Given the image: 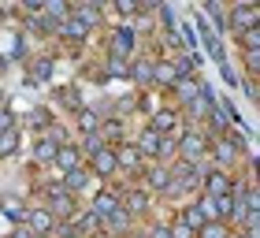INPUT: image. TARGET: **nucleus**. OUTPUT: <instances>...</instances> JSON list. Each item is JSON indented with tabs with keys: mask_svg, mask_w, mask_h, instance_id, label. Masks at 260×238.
Here are the masks:
<instances>
[{
	"mask_svg": "<svg viewBox=\"0 0 260 238\" xmlns=\"http://www.w3.org/2000/svg\"><path fill=\"white\" fill-rule=\"evenodd\" d=\"M234 238H249V234H234Z\"/></svg>",
	"mask_w": 260,
	"mask_h": 238,
	"instance_id": "30",
	"label": "nucleus"
},
{
	"mask_svg": "<svg viewBox=\"0 0 260 238\" xmlns=\"http://www.w3.org/2000/svg\"><path fill=\"white\" fill-rule=\"evenodd\" d=\"M4 130H11V119H8L4 112H0V134H4Z\"/></svg>",
	"mask_w": 260,
	"mask_h": 238,
	"instance_id": "28",
	"label": "nucleus"
},
{
	"mask_svg": "<svg viewBox=\"0 0 260 238\" xmlns=\"http://www.w3.org/2000/svg\"><path fill=\"white\" fill-rule=\"evenodd\" d=\"M242 45H245V49H249V52H256V49H260V26L245 30V34H242Z\"/></svg>",
	"mask_w": 260,
	"mask_h": 238,
	"instance_id": "20",
	"label": "nucleus"
},
{
	"mask_svg": "<svg viewBox=\"0 0 260 238\" xmlns=\"http://www.w3.org/2000/svg\"><path fill=\"white\" fill-rule=\"evenodd\" d=\"M11 238H34V231H30V227H15V234H11Z\"/></svg>",
	"mask_w": 260,
	"mask_h": 238,
	"instance_id": "26",
	"label": "nucleus"
},
{
	"mask_svg": "<svg viewBox=\"0 0 260 238\" xmlns=\"http://www.w3.org/2000/svg\"><path fill=\"white\" fill-rule=\"evenodd\" d=\"M197 93H201L197 82H190V78H182V82H179V101H182V104H190V101L197 97Z\"/></svg>",
	"mask_w": 260,
	"mask_h": 238,
	"instance_id": "16",
	"label": "nucleus"
},
{
	"mask_svg": "<svg viewBox=\"0 0 260 238\" xmlns=\"http://www.w3.org/2000/svg\"><path fill=\"white\" fill-rule=\"evenodd\" d=\"M119 209L126 212V216H141V212H149V194H145V190H130Z\"/></svg>",
	"mask_w": 260,
	"mask_h": 238,
	"instance_id": "6",
	"label": "nucleus"
},
{
	"mask_svg": "<svg viewBox=\"0 0 260 238\" xmlns=\"http://www.w3.org/2000/svg\"><path fill=\"white\" fill-rule=\"evenodd\" d=\"M175 123H179V115H175L171 108H160L156 115H152V127H149V130H156V134L164 138L168 130H175Z\"/></svg>",
	"mask_w": 260,
	"mask_h": 238,
	"instance_id": "11",
	"label": "nucleus"
},
{
	"mask_svg": "<svg viewBox=\"0 0 260 238\" xmlns=\"http://www.w3.org/2000/svg\"><path fill=\"white\" fill-rule=\"evenodd\" d=\"M93 171L104 175V178L119 171V168H115V149H97V153H93Z\"/></svg>",
	"mask_w": 260,
	"mask_h": 238,
	"instance_id": "7",
	"label": "nucleus"
},
{
	"mask_svg": "<svg viewBox=\"0 0 260 238\" xmlns=\"http://www.w3.org/2000/svg\"><path fill=\"white\" fill-rule=\"evenodd\" d=\"M60 186L67 190V194H71V197H75V194H78V190H86V186H89V175H86V171H82V168H75V171H67V175H63V183H60Z\"/></svg>",
	"mask_w": 260,
	"mask_h": 238,
	"instance_id": "12",
	"label": "nucleus"
},
{
	"mask_svg": "<svg viewBox=\"0 0 260 238\" xmlns=\"http://www.w3.org/2000/svg\"><path fill=\"white\" fill-rule=\"evenodd\" d=\"M115 168H130V171H138V168H141V153H138L134 145L115 149Z\"/></svg>",
	"mask_w": 260,
	"mask_h": 238,
	"instance_id": "10",
	"label": "nucleus"
},
{
	"mask_svg": "<svg viewBox=\"0 0 260 238\" xmlns=\"http://www.w3.org/2000/svg\"><path fill=\"white\" fill-rule=\"evenodd\" d=\"M201 238H231V234H227V227H223V223L212 220V223H205V227H201Z\"/></svg>",
	"mask_w": 260,
	"mask_h": 238,
	"instance_id": "18",
	"label": "nucleus"
},
{
	"mask_svg": "<svg viewBox=\"0 0 260 238\" xmlns=\"http://www.w3.org/2000/svg\"><path fill=\"white\" fill-rule=\"evenodd\" d=\"M234 194V183L227 171H212L205 175V197H231Z\"/></svg>",
	"mask_w": 260,
	"mask_h": 238,
	"instance_id": "3",
	"label": "nucleus"
},
{
	"mask_svg": "<svg viewBox=\"0 0 260 238\" xmlns=\"http://www.w3.org/2000/svg\"><path fill=\"white\" fill-rule=\"evenodd\" d=\"M216 157H219V164H234V160H238V145H234V141H219Z\"/></svg>",
	"mask_w": 260,
	"mask_h": 238,
	"instance_id": "15",
	"label": "nucleus"
},
{
	"mask_svg": "<svg viewBox=\"0 0 260 238\" xmlns=\"http://www.w3.org/2000/svg\"><path fill=\"white\" fill-rule=\"evenodd\" d=\"M15 141H19V134H15V130H4V134H0V157L15 153Z\"/></svg>",
	"mask_w": 260,
	"mask_h": 238,
	"instance_id": "19",
	"label": "nucleus"
},
{
	"mask_svg": "<svg viewBox=\"0 0 260 238\" xmlns=\"http://www.w3.org/2000/svg\"><path fill=\"white\" fill-rule=\"evenodd\" d=\"M52 160H56V168L67 175V171L78 168V149H75V145H56V157H52Z\"/></svg>",
	"mask_w": 260,
	"mask_h": 238,
	"instance_id": "8",
	"label": "nucleus"
},
{
	"mask_svg": "<svg viewBox=\"0 0 260 238\" xmlns=\"http://www.w3.org/2000/svg\"><path fill=\"white\" fill-rule=\"evenodd\" d=\"M56 157V145H52V141H41V145H38V160H52Z\"/></svg>",
	"mask_w": 260,
	"mask_h": 238,
	"instance_id": "22",
	"label": "nucleus"
},
{
	"mask_svg": "<svg viewBox=\"0 0 260 238\" xmlns=\"http://www.w3.org/2000/svg\"><path fill=\"white\" fill-rule=\"evenodd\" d=\"M156 78H160V82H168V86H171V82H179V78H175V67H168V64H160V67H156Z\"/></svg>",
	"mask_w": 260,
	"mask_h": 238,
	"instance_id": "21",
	"label": "nucleus"
},
{
	"mask_svg": "<svg viewBox=\"0 0 260 238\" xmlns=\"http://www.w3.org/2000/svg\"><path fill=\"white\" fill-rule=\"evenodd\" d=\"M149 186L152 190H171V171L168 168H149Z\"/></svg>",
	"mask_w": 260,
	"mask_h": 238,
	"instance_id": "14",
	"label": "nucleus"
},
{
	"mask_svg": "<svg viewBox=\"0 0 260 238\" xmlns=\"http://www.w3.org/2000/svg\"><path fill=\"white\" fill-rule=\"evenodd\" d=\"M160 134H156V130H141V138H138V153H141V157H160Z\"/></svg>",
	"mask_w": 260,
	"mask_h": 238,
	"instance_id": "9",
	"label": "nucleus"
},
{
	"mask_svg": "<svg viewBox=\"0 0 260 238\" xmlns=\"http://www.w3.org/2000/svg\"><path fill=\"white\" fill-rule=\"evenodd\" d=\"M49 197H52V209L49 212H56V216H71V212H75V197H71L63 186H52Z\"/></svg>",
	"mask_w": 260,
	"mask_h": 238,
	"instance_id": "5",
	"label": "nucleus"
},
{
	"mask_svg": "<svg viewBox=\"0 0 260 238\" xmlns=\"http://www.w3.org/2000/svg\"><path fill=\"white\" fill-rule=\"evenodd\" d=\"M134 75L149 82V78H152V67H149V64H138V67H134Z\"/></svg>",
	"mask_w": 260,
	"mask_h": 238,
	"instance_id": "24",
	"label": "nucleus"
},
{
	"mask_svg": "<svg viewBox=\"0 0 260 238\" xmlns=\"http://www.w3.org/2000/svg\"><path fill=\"white\" fill-rule=\"evenodd\" d=\"M78 127H82V130H93V127H97V115L82 112V119H78Z\"/></svg>",
	"mask_w": 260,
	"mask_h": 238,
	"instance_id": "23",
	"label": "nucleus"
},
{
	"mask_svg": "<svg viewBox=\"0 0 260 238\" xmlns=\"http://www.w3.org/2000/svg\"><path fill=\"white\" fill-rule=\"evenodd\" d=\"M60 238H78V234L75 231H60Z\"/></svg>",
	"mask_w": 260,
	"mask_h": 238,
	"instance_id": "29",
	"label": "nucleus"
},
{
	"mask_svg": "<svg viewBox=\"0 0 260 238\" xmlns=\"http://www.w3.org/2000/svg\"><path fill=\"white\" fill-rule=\"evenodd\" d=\"M49 15L60 19V15H67V8H63V4H49Z\"/></svg>",
	"mask_w": 260,
	"mask_h": 238,
	"instance_id": "25",
	"label": "nucleus"
},
{
	"mask_svg": "<svg viewBox=\"0 0 260 238\" xmlns=\"http://www.w3.org/2000/svg\"><path fill=\"white\" fill-rule=\"evenodd\" d=\"M0 101H4V90H0Z\"/></svg>",
	"mask_w": 260,
	"mask_h": 238,
	"instance_id": "31",
	"label": "nucleus"
},
{
	"mask_svg": "<svg viewBox=\"0 0 260 238\" xmlns=\"http://www.w3.org/2000/svg\"><path fill=\"white\" fill-rule=\"evenodd\" d=\"M152 238H171V227H156V231H152Z\"/></svg>",
	"mask_w": 260,
	"mask_h": 238,
	"instance_id": "27",
	"label": "nucleus"
},
{
	"mask_svg": "<svg viewBox=\"0 0 260 238\" xmlns=\"http://www.w3.org/2000/svg\"><path fill=\"white\" fill-rule=\"evenodd\" d=\"M63 34H67V38H86L89 26H86L82 19H71V22H63Z\"/></svg>",
	"mask_w": 260,
	"mask_h": 238,
	"instance_id": "17",
	"label": "nucleus"
},
{
	"mask_svg": "<svg viewBox=\"0 0 260 238\" xmlns=\"http://www.w3.org/2000/svg\"><path fill=\"white\" fill-rule=\"evenodd\" d=\"M115 209H119V197H112V194H101L97 201H93V212H97L101 220H104V216H112Z\"/></svg>",
	"mask_w": 260,
	"mask_h": 238,
	"instance_id": "13",
	"label": "nucleus"
},
{
	"mask_svg": "<svg viewBox=\"0 0 260 238\" xmlns=\"http://www.w3.org/2000/svg\"><path fill=\"white\" fill-rule=\"evenodd\" d=\"M208 153V141L197 134V130H190V134H182V141H179V157L186 160V164H197L201 157Z\"/></svg>",
	"mask_w": 260,
	"mask_h": 238,
	"instance_id": "1",
	"label": "nucleus"
},
{
	"mask_svg": "<svg viewBox=\"0 0 260 238\" xmlns=\"http://www.w3.org/2000/svg\"><path fill=\"white\" fill-rule=\"evenodd\" d=\"M26 227H30L34 234H49V231L56 227V220H52L49 209H30V212H26Z\"/></svg>",
	"mask_w": 260,
	"mask_h": 238,
	"instance_id": "4",
	"label": "nucleus"
},
{
	"mask_svg": "<svg viewBox=\"0 0 260 238\" xmlns=\"http://www.w3.org/2000/svg\"><path fill=\"white\" fill-rule=\"evenodd\" d=\"M256 19H260V8H256V4H238V8L231 11V26H234V34L253 30V26H256Z\"/></svg>",
	"mask_w": 260,
	"mask_h": 238,
	"instance_id": "2",
	"label": "nucleus"
}]
</instances>
